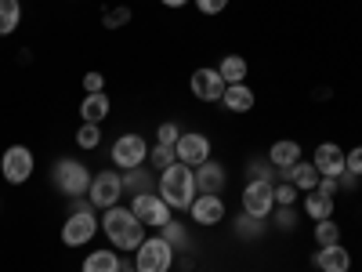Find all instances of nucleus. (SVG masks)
Masks as SVG:
<instances>
[{"mask_svg": "<svg viewBox=\"0 0 362 272\" xmlns=\"http://www.w3.org/2000/svg\"><path fill=\"white\" fill-rule=\"evenodd\" d=\"M174 160H177V153H174V145H160V142H156V149H153V167L167 171V167H170Z\"/></svg>", "mask_w": 362, "mask_h": 272, "instance_id": "obj_29", "label": "nucleus"}, {"mask_svg": "<svg viewBox=\"0 0 362 272\" xmlns=\"http://www.w3.org/2000/svg\"><path fill=\"white\" fill-rule=\"evenodd\" d=\"M189 87H192V95H196L199 102H221V95H225L228 84L221 80L218 69H196L192 80H189Z\"/></svg>", "mask_w": 362, "mask_h": 272, "instance_id": "obj_12", "label": "nucleus"}, {"mask_svg": "<svg viewBox=\"0 0 362 272\" xmlns=\"http://www.w3.org/2000/svg\"><path fill=\"white\" fill-rule=\"evenodd\" d=\"M218 73H221L225 84H243V80H247V62H243L239 55H228V58H221Z\"/></svg>", "mask_w": 362, "mask_h": 272, "instance_id": "obj_24", "label": "nucleus"}, {"mask_svg": "<svg viewBox=\"0 0 362 272\" xmlns=\"http://www.w3.org/2000/svg\"><path fill=\"white\" fill-rule=\"evenodd\" d=\"M174 153H177V160H181V164L199 167V164H206V160H210V138H206V135L189 131V135H181V138H177Z\"/></svg>", "mask_w": 362, "mask_h": 272, "instance_id": "obj_11", "label": "nucleus"}, {"mask_svg": "<svg viewBox=\"0 0 362 272\" xmlns=\"http://www.w3.org/2000/svg\"><path fill=\"white\" fill-rule=\"evenodd\" d=\"M156 193L163 196V203L170 210H189L192 200H196V174H192V167L174 160L167 171H160V189Z\"/></svg>", "mask_w": 362, "mask_h": 272, "instance_id": "obj_1", "label": "nucleus"}, {"mask_svg": "<svg viewBox=\"0 0 362 272\" xmlns=\"http://www.w3.org/2000/svg\"><path fill=\"white\" fill-rule=\"evenodd\" d=\"M315 268H322V272H348V268H351V254H348L341 244L319 247V254H315Z\"/></svg>", "mask_w": 362, "mask_h": 272, "instance_id": "obj_16", "label": "nucleus"}, {"mask_svg": "<svg viewBox=\"0 0 362 272\" xmlns=\"http://www.w3.org/2000/svg\"><path fill=\"white\" fill-rule=\"evenodd\" d=\"M196 196L203 193V196H221V189H225V167L221 164H214V160H206V164H199L196 171Z\"/></svg>", "mask_w": 362, "mask_h": 272, "instance_id": "obj_13", "label": "nucleus"}, {"mask_svg": "<svg viewBox=\"0 0 362 272\" xmlns=\"http://www.w3.org/2000/svg\"><path fill=\"white\" fill-rule=\"evenodd\" d=\"M305 210H308V218H315V222L334 218V196H326V193L312 189V193H308V200H305Z\"/></svg>", "mask_w": 362, "mask_h": 272, "instance_id": "obj_21", "label": "nucleus"}, {"mask_svg": "<svg viewBox=\"0 0 362 272\" xmlns=\"http://www.w3.org/2000/svg\"><path fill=\"white\" fill-rule=\"evenodd\" d=\"M80 116H83V124H102V120L109 116V98H105V91L87 95V98L80 102Z\"/></svg>", "mask_w": 362, "mask_h": 272, "instance_id": "obj_19", "label": "nucleus"}, {"mask_svg": "<svg viewBox=\"0 0 362 272\" xmlns=\"http://www.w3.org/2000/svg\"><path fill=\"white\" fill-rule=\"evenodd\" d=\"M102 22H105L109 29H119V26H127V22H131V8H109V11L102 15Z\"/></svg>", "mask_w": 362, "mask_h": 272, "instance_id": "obj_31", "label": "nucleus"}, {"mask_svg": "<svg viewBox=\"0 0 362 272\" xmlns=\"http://www.w3.org/2000/svg\"><path fill=\"white\" fill-rule=\"evenodd\" d=\"M148 160V142L141 135H119L112 142V164L124 167V171H134Z\"/></svg>", "mask_w": 362, "mask_h": 272, "instance_id": "obj_9", "label": "nucleus"}, {"mask_svg": "<svg viewBox=\"0 0 362 272\" xmlns=\"http://www.w3.org/2000/svg\"><path fill=\"white\" fill-rule=\"evenodd\" d=\"M268 160H272V167H293L300 160V145L293 138H283L268 149Z\"/></svg>", "mask_w": 362, "mask_h": 272, "instance_id": "obj_20", "label": "nucleus"}, {"mask_svg": "<svg viewBox=\"0 0 362 272\" xmlns=\"http://www.w3.org/2000/svg\"><path fill=\"white\" fill-rule=\"evenodd\" d=\"M102 229L109 236V244L119 247V251H138L141 239H145V225L138 222V215H134L131 207H119V203L105 210Z\"/></svg>", "mask_w": 362, "mask_h": 272, "instance_id": "obj_2", "label": "nucleus"}, {"mask_svg": "<svg viewBox=\"0 0 362 272\" xmlns=\"http://www.w3.org/2000/svg\"><path fill=\"white\" fill-rule=\"evenodd\" d=\"M160 236L167 239L170 247H185V239H189V236H185V229H181V222H167V225L160 229Z\"/></svg>", "mask_w": 362, "mask_h": 272, "instance_id": "obj_28", "label": "nucleus"}, {"mask_svg": "<svg viewBox=\"0 0 362 272\" xmlns=\"http://www.w3.org/2000/svg\"><path fill=\"white\" fill-rule=\"evenodd\" d=\"M33 167H37V160H33V153H29L25 145H8L4 157H0V174H4V181H11V186L29 181Z\"/></svg>", "mask_w": 362, "mask_h": 272, "instance_id": "obj_8", "label": "nucleus"}, {"mask_svg": "<svg viewBox=\"0 0 362 272\" xmlns=\"http://www.w3.org/2000/svg\"><path fill=\"white\" fill-rule=\"evenodd\" d=\"M90 174L80 160H58L54 164V186L62 189L69 200H76V196H87V189H90Z\"/></svg>", "mask_w": 362, "mask_h": 272, "instance_id": "obj_4", "label": "nucleus"}, {"mask_svg": "<svg viewBox=\"0 0 362 272\" xmlns=\"http://www.w3.org/2000/svg\"><path fill=\"white\" fill-rule=\"evenodd\" d=\"M119 254L116 251H95L83 258V272H119Z\"/></svg>", "mask_w": 362, "mask_h": 272, "instance_id": "obj_22", "label": "nucleus"}, {"mask_svg": "<svg viewBox=\"0 0 362 272\" xmlns=\"http://www.w3.org/2000/svg\"><path fill=\"white\" fill-rule=\"evenodd\" d=\"M315 244H319V247L341 244V225H337L334 218H326V222H315Z\"/></svg>", "mask_w": 362, "mask_h": 272, "instance_id": "obj_25", "label": "nucleus"}, {"mask_svg": "<svg viewBox=\"0 0 362 272\" xmlns=\"http://www.w3.org/2000/svg\"><path fill=\"white\" fill-rule=\"evenodd\" d=\"M119 196H124V178H119L116 171H98L95 178H90V189H87V200L95 210H109L119 203Z\"/></svg>", "mask_w": 362, "mask_h": 272, "instance_id": "obj_5", "label": "nucleus"}, {"mask_svg": "<svg viewBox=\"0 0 362 272\" xmlns=\"http://www.w3.org/2000/svg\"><path fill=\"white\" fill-rule=\"evenodd\" d=\"M254 91L247 87V84H228L225 87V95H221V106L228 109V113H250L254 109Z\"/></svg>", "mask_w": 362, "mask_h": 272, "instance_id": "obj_17", "label": "nucleus"}, {"mask_svg": "<svg viewBox=\"0 0 362 272\" xmlns=\"http://www.w3.org/2000/svg\"><path fill=\"white\" fill-rule=\"evenodd\" d=\"M189 215H192V222L196 225H218L221 218H225V200L221 196H196L192 200V207H189Z\"/></svg>", "mask_w": 362, "mask_h": 272, "instance_id": "obj_14", "label": "nucleus"}, {"mask_svg": "<svg viewBox=\"0 0 362 272\" xmlns=\"http://www.w3.org/2000/svg\"><path fill=\"white\" fill-rule=\"evenodd\" d=\"M163 4H167V8H185L189 0H163Z\"/></svg>", "mask_w": 362, "mask_h": 272, "instance_id": "obj_39", "label": "nucleus"}, {"mask_svg": "<svg viewBox=\"0 0 362 272\" xmlns=\"http://www.w3.org/2000/svg\"><path fill=\"white\" fill-rule=\"evenodd\" d=\"M283 178L290 181V186H297V189H305V193H312L315 186H319V171H315V164H305V160H297L293 167H283Z\"/></svg>", "mask_w": 362, "mask_h": 272, "instance_id": "obj_18", "label": "nucleus"}, {"mask_svg": "<svg viewBox=\"0 0 362 272\" xmlns=\"http://www.w3.org/2000/svg\"><path fill=\"white\" fill-rule=\"evenodd\" d=\"M272 218H276V229H283V232H290V229L297 225V218H293V210H290V207L272 210Z\"/></svg>", "mask_w": 362, "mask_h": 272, "instance_id": "obj_32", "label": "nucleus"}, {"mask_svg": "<svg viewBox=\"0 0 362 272\" xmlns=\"http://www.w3.org/2000/svg\"><path fill=\"white\" fill-rule=\"evenodd\" d=\"M119 272H138L134 265H119Z\"/></svg>", "mask_w": 362, "mask_h": 272, "instance_id": "obj_40", "label": "nucleus"}, {"mask_svg": "<svg viewBox=\"0 0 362 272\" xmlns=\"http://www.w3.org/2000/svg\"><path fill=\"white\" fill-rule=\"evenodd\" d=\"M170 265H174V247L163 236H145L134 254V268L138 272H170Z\"/></svg>", "mask_w": 362, "mask_h": 272, "instance_id": "obj_3", "label": "nucleus"}, {"mask_svg": "<svg viewBox=\"0 0 362 272\" xmlns=\"http://www.w3.org/2000/svg\"><path fill=\"white\" fill-rule=\"evenodd\" d=\"M337 181H341V189H355V186H358V174L344 171V174H337Z\"/></svg>", "mask_w": 362, "mask_h": 272, "instance_id": "obj_38", "label": "nucleus"}, {"mask_svg": "<svg viewBox=\"0 0 362 272\" xmlns=\"http://www.w3.org/2000/svg\"><path fill=\"white\" fill-rule=\"evenodd\" d=\"M344 171H351V174L362 178V145H355L351 153H344Z\"/></svg>", "mask_w": 362, "mask_h": 272, "instance_id": "obj_34", "label": "nucleus"}, {"mask_svg": "<svg viewBox=\"0 0 362 272\" xmlns=\"http://www.w3.org/2000/svg\"><path fill=\"white\" fill-rule=\"evenodd\" d=\"M196 8H199L203 15H218V11L228 8V0H196Z\"/></svg>", "mask_w": 362, "mask_h": 272, "instance_id": "obj_35", "label": "nucleus"}, {"mask_svg": "<svg viewBox=\"0 0 362 272\" xmlns=\"http://www.w3.org/2000/svg\"><path fill=\"white\" fill-rule=\"evenodd\" d=\"M272 210H276V186H272V181H247V189H243V215L268 218Z\"/></svg>", "mask_w": 362, "mask_h": 272, "instance_id": "obj_10", "label": "nucleus"}, {"mask_svg": "<svg viewBox=\"0 0 362 272\" xmlns=\"http://www.w3.org/2000/svg\"><path fill=\"white\" fill-rule=\"evenodd\" d=\"M177 138H181V128L174 124V120H167V124L156 128V142L160 145H177Z\"/></svg>", "mask_w": 362, "mask_h": 272, "instance_id": "obj_30", "label": "nucleus"}, {"mask_svg": "<svg viewBox=\"0 0 362 272\" xmlns=\"http://www.w3.org/2000/svg\"><path fill=\"white\" fill-rule=\"evenodd\" d=\"M264 218H254V215H243V218H235V232L243 236V239H257L261 232H264V225H261Z\"/></svg>", "mask_w": 362, "mask_h": 272, "instance_id": "obj_26", "label": "nucleus"}, {"mask_svg": "<svg viewBox=\"0 0 362 272\" xmlns=\"http://www.w3.org/2000/svg\"><path fill=\"white\" fill-rule=\"evenodd\" d=\"M98 142H102L98 124H83V128L76 131V145H80V149H98Z\"/></svg>", "mask_w": 362, "mask_h": 272, "instance_id": "obj_27", "label": "nucleus"}, {"mask_svg": "<svg viewBox=\"0 0 362 272\" xmlns=\"http://www.w3.org/2000/svg\"><path fill=\"white\" fill-rule=\"evenodd\" d=\"M131 210L138 215V222H141L145 229H163V225L170 222V207L163 203V196H160V193L153 196V189L138 193V196L131 200Z\"/></svg>", "mask_w": 362, "mask_h": 272, "instance_id": "obj_7", "label": "nucleus"}, {"mask_svg": "<svg viewBox=\"0 0 362 272\" xmlns=\"http://www.w3.org/2000/svg\"><path fill=\"white\" fill-rule=\"evenodd\" d=\"M293 200H297V186H290V181L276 186V203L279 207H293Z\"/></svg>", "mask_w": 362, "mask_h": 272, "instance_id": "obj_33", "label": "nucleus"}, {"mask_svg": "<svg viewBox=\"0 0 362 272\" xmlns=\"http://www.w3.org/2000/svg\"><path fill=\"white\" fill-rule=\"evenodd\" d=\"M315 189H319V193H326V196H334V193L341 189V181H337V178H329V174H322Z\"/></svg>", "mask_w": 362, "mask_h": 272, "instance_id": "obj_36", "label": "nucleus"}, {"mask_svg": "<svg viewBox=\"0 0 362 272\" xmlns=\"http://www.w3.org/2000/svg\"><path fill=\"white\" fill-rule=\"evenodd\" d=\"M98 218H95V207H83V210H73V215L66 218V225H62V244L66 247H83V244H90L95 239V232H98Z\"/></svg>", "mask_w": 362, "mask_h": 272, "instance_id": "obj_6", "label": "nucleus"}, {"mask_svg": "<svg viewBox=\"0 0 362 272\" xmlns=\"http://www.w3.org/2000/svg\"><path fill=\"white\" fill-rule=\"evenodd\" d=\"M102 84H105V76H102V73H87V76H83L87 95H95V91H102Z\"/></svg>", "mask_w": 362, "mask_h": 272, "instance_id": "obj_37", "label": "nucleus"}, {"mask_svg": "<svg viewBox=\"0 0 362 272\" xmlns=\"http://www.w3.org/2000/svg\"><path fill=\"white\" fill-rule=\"evenodd\" d=\"M315 171L319 174H329V178H337V174H344V149L341 145H334V142H326V145H319L315 149Z\"/></svg>", "mask_w": 362, "mask_h": 272, "instance_id": "obj_15", "label": "nucleus"}, {"mask_svg": "<svg viewBox=\"0 0 362 272\" xmlns=\"http://www.w3.org/2000/svg\"><path fill=\"white\" fill-rule=\"evenodd\" d=\"M18 22H22V4L18 0H0V37L15 33Z\"/></svg>", "mask_w": 362, "mask_h": 272, "instance_id": "obj_23", "label": "nucleus"}]
</instances>
